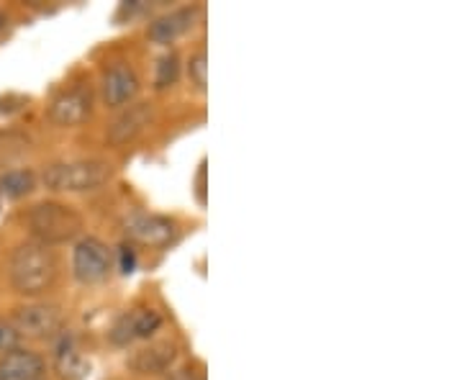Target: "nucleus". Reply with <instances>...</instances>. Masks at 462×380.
Returning a JSON list of instances; mask_svg holds the SVG:
<instances>
[{
  "mask_svg": "<svg viewBox=\"0 0 462 380\" xmlns=\"http://www.w3.org/2000/svg\"><path fill=\"white\" fill-rule=\"evenodd\" d=\"M57 278H60V260H57L54 247L26 239L14 249L11 263H8V281L18 296H44L54 288Z\"/></svg>",
  "mask_w": 462,
  "mask_h": 380,
  "instance_id": "nucleus-1",
  "label": "nucleus"
},
{
  "mask_svg": "<svg viewBox=\"0 0 462 380\" xmlns=\"http://www.w3.org/2000/svg\"><path fill=\"white\" fill-rule=\"evenodd\" d=\"M23 221L33 242L47 247L75 242L85 227L83 214L65 200H39L26 211Z\"/></svg>",
  "mask_w": 462,
  "mask_h": 380,
  "instance_id": "nucleus-2",
  "label": "nucleus"
},
{
  "mask_svg": "<svg viewBox=\"0 0 462 380\" xmlns=\"http://www.w3.org/2000/svg\"><path fill=\"white\" fill-rule=\"evenodd\" d=\"M114 178V165L100 157L62 160L42 170V185L51 193H96Z\"/></svg>",
  "mask_w": 462,
  "mask_h": 380,
  "instance_id": "nucleus-3",
  "label": "nucleus"
},
{
  "mask_svg": "<svg viewBox=\"0 0 462 380\" xmlns=\"http://www.w3.org/2000/svg\"><path fill=\"white\" fill-rule=\"evenodd\" d=\"M8 324L16 329L18 337L26 339H51L62 331L65 316L57 303L47 301H29L14 309V314L8 319Z\"/></svg>",
  "mask_w": 462,
  "mask_h": 380,
  "instance_id": "nucleus-4",
  "label": "nucleus"
},
{
  "mask_svg": "<svg viewBox=\"0 0 462 380\" xmlns=\"http://www.w3.org/2000/svg\"><path fill=\"white\" fill-rule=\"evenodd\" d=\"M114 270V252L98 236H80L72 249V275L83 285L108 281Z\"/></svg>",
  "mask_w": 462,
  "mask_h": 380,
  "instance_id": "nucleus-5",
  "label": "nucleus"
},
{
  "mask_svg": "<svg viewBox=\"0 0 462 380\" xmlns=\"http://www.w3.org/2000/svg\"><path fill=\"white\" fill-rule=\"evenodd\" d=\"M93 103H96L93 85L83 80V83H75L65 88V90H60L50 100L47 116L60 129H75V126H80L93 116Z\"/></svg>",
  "mask_w": 462,
  "mask_h": 380,
  "instance_id": "nucleus-6",
  "label": "nucleus"
},
{
  "mask_svg": "<svg viewBox=\"0 0 462 380\" xmlns=\"http://www.w3.org/2000/svg\"><path fill=\"white\" fill-rule=\"evenodd\" d=\"M165 319L152 306H136L118 316L108 331V339L116 348H132L136 342H149L157 331L162 329Z\"/></svg>",
  "mask_w": 462,
  "mask_h": 380,
  "instance_id": "nucleus-7",
  "label": "nucleus"
},
{
  "mask_svg": "<svg viewBox=\"0 0 462 380\" xmlns=\"http://www.w3.org/2000/svg\"><path fill=\"white\" fill-rule=\"evenodd\" d=\"M124 234L132 245L165 249L180 236V227L170 216L142 211V214H132L124 221Z\"/></svg>",
  "mask_w": 462,
  "mask_h": 380,
  "instance_id": "nucleus-8",
  "label": "nucleus"
},
{
  "mask_svg": "<svg viewBox=\"0 0 462 380\" xmlns=\"http://www.w3.org/2000/svg\"><path fill=\"white\" fill-rule=\"evenodd\" d=\"M154 121V106L149 100H136V103H129L124 106L118 114L114 116V121L108 124L106 129V142L111 147H126L136 142L142 134L147 132V126Z\"/></svg>",
  "mask_w": 462,
  "mask_h": 380,
  "instance_id": "nucleus-9",
  "label": "nucleus"
},
{
  "mask_svg": "<svg viewBox=\"0 0 462 380\" xmlns=\"http://www.w3.org/2000/svg\"><path fill=\"white\" fill-rule=\"evenodd\" d=\"M142 90L139 83V75L129 62H116L111 65L103 78H100V100L108 106V108H124L136 100Z\"/></svg>",
  "mask_w": 462,
  "mask_h": 380,
  "instance_id": "nucleus-10",
  "label": "nucleus"
},
{
  "mask_svg": "<svg viewBox=\"0 0 462 380\" xmlns=\"http://www.w3.org/2000/svg\"><path fill=\"white\" fill-rule=\"evenodd\" d=\"M178 363V345L172 339H152L126 357V367L136 375H167Z\"/></svg>",
  "mask_w": 462,
  "mask_h": 380,
  "instance_id": "nucleus-11",
  "label": "nucleus"
},
{
  "mask_svg": "<svg viewBox=\"0 0 462 380\" xmlns=\"http://www.w3.org/2000/svg\"><path fill=\"white\" fill-rule=\"evenodd\" d=\"M200 14H203L200 5H182V8H175L170 14H162V16H157L147 26V39L154 42V44L167 47V44L178 42L188 32H193Z\"/></svg>",
  "mask_w": 462,
  "mask_h": 380,
  "instance_id": "nucleus-12",
  "label": "nucleus"
},
{
  "mask_svg": "<svg viewBox=\"0 0 462 380\" xmlns=\"http://www.w3.org/2000/svg\"><path fill=\"white\" fill-rule=\"evenodd\" d=\"M44 375L47 363L33 349L16 348L0 357V380H44Z\"/></svg>",
  "mask_w": 462,
  "mask_h": 380,
  "instance_id": "nucleus-13",
  "label": "nucleus"
},
{
  "mask_svg": "<svg viewBox=\"0 0 462 380\" xmlns=\"http://www.w3.org/2000/svg\"><path fill=\"white\" fill-rule=\"evenodd\" d=\"M51 363H54V370H57V375L62 380H85L88 373H90V363L85 360L78 342L67 331H60Z\"/></svg>",
  "mask_w": 462,
  "mask_h": 380,
  "instance_id": "nucleus-14",
  "label": "nucleus"
},
{
  "mask_svg": "<svg viewBox=\"0 0 462 380\" xmlns=\"http://www.w3.org/2000/svg\"><path fill=\"white\" fill-rule=\"evenodd\" d=\"M39 185V178L32 167H14L0 172V199L21 200L26 196H32Z\"/></svg>",
  "mask_w": 462,
  "mask_h": 380,
  "instance_id": "nucleus-15",
  "label": "nucleus"
},
{
  "mask_svg": "<svg viewBox=\"0 0 462 380\" xmlns=\"http://www.w3.org/2000/svg\"><path fill=\"white\" fill-rule=\"evenodd\" d=\"M182 62L178 51H165L160 60H157V70H154V88L157 90H167L180 80Z\"/></svg>",
  "mask_w": 462,
  "mask_h": 380,
  "instance_id": "nucleus-16",
  "label": "nucleus"
},
{
  "mask_svg": "<svg viewBox=\"0 0 462 380\" xmlns=\"http://www.w3.org/2000/svg\"><path fill=\"white\" fill-rule=\"evenodd\" d=\"M185 70H188V80H190V85H193L199 93H206V88H208V57H206V47H200L199 51L190 54Z\"/></svg>",
  "mask_w": 462,
  "mask_h": 380,
  "instance_id": "nucleus-17",
  "label": "nucleus"
},
{
  "mask_svg": "<svg viewBox=\"0 0 462 380\" xmlns=\"http://www.w3.org/2000/svg\"><path fill=\"white\" fill-rule=\"evenodd\" d=\"M29 149V139L16 132H0V160H11Z\"/></svg>",
  "mask_w": 462,
  "mask_h": 380,
  "instance_id": "nucleus-18",
  "label": "nucleus"
},
{
  "mask_svg": "<svg viewBox=\"0 0 462 380\" xmlns=\"http://www.w3.org/2000/svg\"><path fill=\"white\" fill-rule=\"evenodd\" d=\"M136 249L129 245V242H124L121 247L116 249V255H114V264H118V270L124 273V275H132L134 270H136Z\"/></svg>",
  "mask_w": 462,
  "mask_h": 380,
  "instance_id": "nucleus-19",
  "label": "nucleus"
},
{
  "mask_svg": "<svg viewBox=\"0 0 462 380\" xmlns=\"http://www.w3.org/2000/svg\"><path fill=\"white\" fill-rule=\"evenodd\" d=\"M18 342H21V337L16 334V329H14L5 319H0V357L8 355L11 349L21 348Z\"/></svg>",
  "mask_w": 462,
  "mask_h": 380,
  "instance_id": "nucleus-20",
  "label": "nucleus"
},
{
  "mask_svg": "<svg viewBox=\"0 0 462 380\" xmlns=\"http://www.w3.org/2000/svg\"><path fill=\"white\" fill-rule=\"evenodd\" d=\"M167 380H206V375L196 367H182V370H170Z\"/></svg>",
  "mask_w": 462,
  "mask_h": 380,
  "instance_id": "nucleus-21",
  "label": "nucleus"
},
{
  "mask_svg": "<svg viewBox=\"0 0 462 380\" xmlns=\"http://www.w3.org/2000/svg\"><path fill=\"white\" fill-rule=\"evenodd\" d=\"M0 103H8L5 108H0V114H14V111H21L26 103H29V98H23V96H5V98H0Z\"/></svg>",
  "mask_w": 462,
  "mask_h": 380,
  "instance_id": "nucleus-22",
  "label": "nucleus"
},
{
  "mask_svg": "<svg viewBox=\"0 0 462 380\" xmlns=\"http://www.w3.org/2000/svg\"><path fill=\"white\" fill-rule=\"evenodd\" d=\"M196 196H199L200 206H206V160L199 165V175H196Z\"/></svg>",
  "mask_w": 462,
  "mask_h": 380,
  "instance_id": "nucleus-23",
  "label": "nucleus"
},
{
  "mask_svg": "<svg viewBox=\"0 0 462 380\" xmlns=\"http://www.w3.org/2000/svg\"><path fill=\"white\" fill-rule=\"evenodd\" d=\"M5 26H8V16H5V14L0 11V33L5 32Z\"/></svg>",
  "mask_w": 462,
  "mask_h": 380,
  "instance_id": "nucleus-24",
  "label": "nucleus"
},
{
  "mask_svg": "<svg viewBox=\"0 0 462 380\" xmlns=\"http://www.w3.org/2000/svg\"><path fill=\"white\" fill-rule=\"evenodd\" d=\"M0 209H3V200H0Z\"/></svg>",
  "mask_w": 462,
  "mask_h": 380,
  "instance_id": "nucleus-25",
  "label": "nucleus"
}]
</instances>
